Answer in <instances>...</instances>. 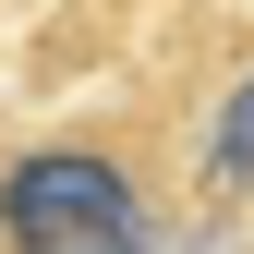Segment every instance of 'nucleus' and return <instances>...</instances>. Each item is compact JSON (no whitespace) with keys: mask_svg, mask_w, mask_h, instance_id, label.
<instances>
[{"mask_svg":"<svg viewBox=\"0 0 254 254\" xmlns=\"http://www.w3.org/2000/svg\"><path fill=\"white\" fill-rule=\"evenodd\" d=\"M0 254H157L133 157L97 133H49L0 170Z\"/></svg>","mask_w":254,"mask_h":254,"instance_id":"nucleus-1","label":"nucleus"},{"mask_svg":"<svg viewBox=\"0 0 254 254\" xmlns=\"http://www.w3.org/2000/svg\"><path fill=\"white\" fill-rule=\"evenodd\" d=\"M206 194H254V73L218 97V133H206Z\"/></svg>","mask_w":254,"mask_h":254,"instance_id":"nucleus-2","label":"nucleus"}]
</instances>
